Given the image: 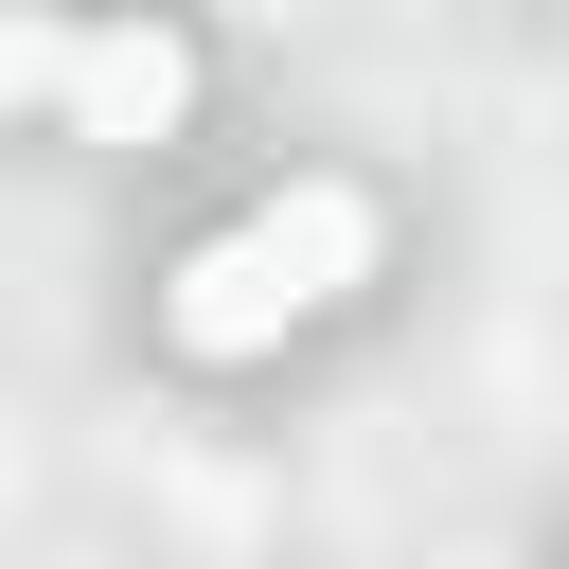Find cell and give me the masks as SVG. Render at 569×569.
Segmentation results:
<instances>
[{
	"label": "cell",
	"mask_w": 569,
	"mask_h": 569,
	"mask_svg": "<svg viewBox=\"0 0 569 569\" xmlns=\"http://www.w3.org/2000/svg\"><path fill=\"white\" fill-rule=\"evenodd\" d=\"M356 284H373V196H356V178H284V196L231 213L213 249H178L160 320H178V356H267L284 320H320V302H356Z\"/></svg>",
	"instance_id": "cell-1"
},
{
	"label": "cell",
	"mask_w": 569,
	"mask_h": 569,
	"mask_svg": "<svg viewBox=\"0 0 569 569\" xmlns=\"http://www.w3.org/2000/svg\"><path fill=\"white\" fill-rule=\"evenodd\" d=\"M178 107H196V53H178L160 18H107V36L71 53V124H89V142H160Z\"/></svg>",
	"instance_id": "cell-2"
},
{
	"label": "cell",
	"mask_w": 569,
	"mask_h": 569,
	"mask_svg": "<svg viewBox=\"0 0 569 569\" xmlns=\"http://www.w3.org/2000/svg\"><path fill=\"white\" fill-rule=\"evenodd\" d=\"M71 18H0V107H71Z\"/></svg>",
	"instance_id": "cell-3"
}]
</instances>
